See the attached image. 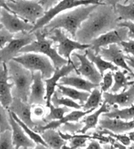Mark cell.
<instances>
[{
    "label": "cell",
    "instance_id": "4dcf8cb0",
    "mask_svg": "<svg viewBox=\"0 0 134 149\" xmlns=\"http://www.w3.org/2000/svg\"><path fill=\"white\" fill-rule=\"evenodd\" d=\"M10 111V110H9ZM11 113V114L13 116V117L14 119L16 120V121L19 123V124L20 125V126L22 127V128L23 129V130L24 131V132L26 133V134H27L28 137H29L31 139H32L34 142L36 143V145L38 144H40V145H42L44 146H45L46 148H48L47 145H46V143H45V141H43V139L42 137V136L41 135L38 134V133L36 132V131L34 130L32 128H30L29 126H28V125L24 124V122L22 121H21L19 118L17 117V116L13 113L11 111H10Z\"/></svg>",
    "mask_w": 134,
    "mask_h": 149
},
{
    "label": "cell",
    "instance_id": "8992f818",
    "mask_svg": "<svg viewBox=\"0 0 134 149\" xmlns=\"http://www.w3.org/2000/svg\"><path fill=\"white\" fill-rule=\"evenodd\" d=\"M103 4L105 3L102 2L101 0H61L55 6L45 12L43 16L38 20V21L34 25L33 29L31 32H34L37 30L42 29L55 17L68 10L73 9L75 7L82 6Z\"/></svg>",
    "mask_w": 134,
    "mask_h": 149
},
{
    "label": "cell",
    "instance_id": "f5cc1de1",
    "mask_svg": "<svg viewBox=\"0 0 134 149\" xmlns=\"http://www.w3.org/2000/svg\"><path fill=\"white\" fill-rule=\"evenodd\" d=\"M36 1H39V0H36Z\"/></svg>",
    "mask_w": 134,
    "mask_h": 149
},
{
    "label": "cell",
    "instance_id": "9f6ffc18",
    "mask_svg": "<svg viewBox=\"0 0 134 149\" xmlns=\"http://www.w3.org/2000/svg\"></svg>",
    "mask_w": 134,
    "mask_h": 149
},
{
    "label": "cell",
    "instance_id": "5b68a950",
    "mask_svg": "<svg viewBox=\"0 0 134 149\" xmlns=\"http://www.w3.org/2000/svg\"><path fill=\"white\" fill-rule=\"evenodd\" d=\"M13 60L19 63L28 70L34 72L39 71L43 79L50 78L55 68L48 56L37 53H24L18 55Z\"/></svg>",
    "mask_w": 134,
    "mask_h": 149
},
{
    "label": "cell",
    "instance_id": "2e32d148",
    "mask_svg": "<svg viewBox=\"0 0 134 149\" xmlns=\"http://www.w3.org/2000/svg\"><path fill=\"white\" fill-rule=\"evenodd\" d=\"M103 98L104 102L109 106H117L120 108L130 107L134 103V84L129 87L128 89L123 90L120 93L103 92Z\"/></svg>",
    "mask_w": 134,
    "mask_h": 149
},
{
    "label": "cell",
    "instance_id": "3957f363",
    "mask_svg": "<svg viewBox=\"0 0 134 149\" xmlns=\"http://www.w3.org/2000/svg\"><path fill=\"white\" fill-rule=\"evenodd\" d=\"M33 33L36 37L35 40L22 47L20 53L32 52L44 55L50 58L55 68H61L68 64V61L59 55L56 48L53 47V42L47 37L50 33L43 28Z\"/></svg>",
    "mask_w": 134,
    "mask_h": 149
},
{
    "label": "cell",
    "instance_id": "db71d44e",
    "mask_svg": "<svg viewBox=\"0 0 134 149\" xmlns=\"http://www.w3.org/2000/svg\"><path fill=\"white\" fill-rule=\"evenodd\" d=\"M132 1H133V2H134V0H132Z\"/></svg>",
    "mask_w": 134,
    "mask_h": 149
},
{
    "label": "cell",
    "instance_id": "d590c367",
    "mask_svg": "<svg viewBox=\"0 0 134 149\" xmlns=\"http://www.w3.org/2000/svg\"><path fill=\"white\" fill-rule=\"evenodd\" d=\"M3 104L0 102V132L6 130H11L9 121V114Z\"/></svg>",
    "mask_w": 134,
    "mask_h": 149
},
{
    "label": "cell",
    "instance_id": "f6af8a7d",
    "mask_svg": "<svg viewBox=\"0 0 134 149\" xmlns=\"http://www.w3.org/2000/svg\"><path fill=\"white\" fill-rule=\"evenodd\" d=\"M7 0H0V11L2 9H5L7 10V11L12 13H13V12L11 9L9 8L8 5H7Z\"/></svg>",
    "mask_w": 134,
    "mask_h": 149
},
{
    "label": "cell",
    "instance_id": "f35d334b",
    "mask_svg": "<svg viewBox=\"0 0 134 149\" xmlns=\"http://www.w3.org/2000/svg\"><path fill=\"white\" fill-rule=\"evenodd\" d=\"M120 45L122 47L124 52L128 55L131 54L134 56V39H130L127 41H123L120 43Z\"/></svg>",
    "mask_w": 134,
    "mask_h": 149
},
{
    "label": "cell",
    "instance_id": "d6986e66",
    "mask_svg": "<svg viewBox=\"0 0 134 149\" xmlns=\"http://www.w3.org/2000/svg\"><path fill=\"white\" fill-rule=\"evenodd\" d=\"M45 82L40 72H33V82L31 86L30 93L28 102L30 105H46Z\"/></svg>",
    "mask_w": 134,
    "mask_h": 149
},
{
    "label": "cell",
    "instance_id": "836d02e7",
    "mask_svg": "<svg viewBox=\"0 0 134 149\" xmlns=\"http://www.w3.org/2000/svg\"><path fill=\"white\" fill-rule=\"evenodd\" d=\"M15 148L13 141L11 130H6L0 132V149Z\"/></svg>",
    "mask_w": 134,
    "mask_h": 149
},
{
    "label": "cell",
    "instance_id": "4fadbf2b",
    "mask_svg": "<svg viewBox=\"0 0 134 149\" xmlns=\"http://www.w3.org/2000/svg\"><path fill=\"white\" fill-rule=\"evenodd\" d=\"M73 55L74 57L78 58L80 63L79 67L76 68V74L78 75L81 74L92 83L100 85V82L102 81L103 76L95 66V64L87 58L86 53L83 55L73 53Z\"/></svg>",
    "mask_w": 134,
    "mask_h": 149
},
{
    "label": "cell",
    "instance_id": "7c38bea8",
    "mask_svg": "<svg viewBox=\"0 0 134 149\" xmlns=\"http://www.w3.org/2000/svg\"><path fill=\"white\" fill-rule=\"evenodd\" d=\"M99 55L107 61L112 63L117 67H120L128 72L131 76L134 78V72L126 63V55L124 54L122 49L120 45L111 44L107 47H101Z\"/></svg>",
    "mask_w": 134,
    "mask_h": 149
},
{
    "label": "cell",
    "instance_id": "60d3db41",
    "mask_svg": "<svg viewBox=\"0 0 134 149\" xmlns=\"http://www.w3.org/2000/svg\"><path fill=\"white\" fill-rule=\"evenodd\" d=\"M60 1H61V0H39L38 2L41 4V6L43 7V9L46 11L54 6H55Z\"/></svg>",
    "mask_w": 134,
    "mask_h": 149
},
{
    "label": "cell",
    "instance_id": "9c48e42d",
    "mask_svg": "<svg viewBox=\"0 0 134 149\" xmlns=\"http://www.w3.org/2000/svg\"><path fill=\"white\" fill-rule=\"evenodd\" d=\"M36 37L33 32H19L3 48L0 49V63H7L20 53L24 46L30 44Z\"/></svg>",
    "mask_w": 134,
    "mask_h": 149
},
{
    "label": "cell",
    "instance_id": "f907efd6",
    "mask_svg": "<svg viewBox=\"0 0 134 149\" xmlns=\"http://www.w3.org/2000/svg\"><path fill=\"white\" fill-rule=\"evenodd\" d=\"M129 1H130V0H125V1H124V3L123 4H126L128 3V2H129Z\"/></svg>",
    "mask_w": 134,
    "mask_h": 149
},
{
    "label": "cell",
    "instance_id": "681fc988",
    "mask_svg": "<svg viewBox=\"0 0 134 149\" xmlns=\"http://www.w3.org/2000/svg\"><path fill=\"white\" fill-rule=\"evenodd\" d=\"M2 28H3V26L1 24V22H0V29H2Z\"/></svg>",
    "mask_w": 134,
    "mask_h": 149
},
{
    "label": "cell",
    "instance_id": "f1b7e54d",
    "mask_svg": "<svg viewBox=\"0 0 134 149\" xmlns=\"http://www.w3.org/2000/svg\"><path fill=\"white\" fill-rule=\"evenodd\" d=\"M119 20L134 22V2L131 1L128 5L118 3L115 7Z\"/></svg>",
    "mask_w": 134,
    "mask_h": 149
},
{
    "label": "cell",
    "instance_id": "277c9868",
    "mask_svg": "<svg viewBox=\"0 0 134 149\" xmlns=\"http://www.w3.org/2000/svg\"><path fill=\"white\" fill-rule=\"evenodd\" d=\"M7 65L9 79L13 84V97L28 102L33 82V73L14 60L9 61Z\"/></svg>",
    "mask_w": 134,
    "mask_h": 149
},
{
    "label": "cell",
    "instance_id": "7dc6e473",
    "mask_svg": "<svg viewBox=\"0 0 134 149\" xmlns=\"http://www.w3.org/2000/svg\"><path fill=\"white\" fill-rule=\"evenodd\" d=\"M128 135L129 137H130L131 141H132L133 143H134V130L131 131V132L130 131V132L128 133Z\"/></svg>",
    "mask_w": 134,
    "mask_h": 149
},
{
    "label": "cell",
    "instance_id": "8d00e7d4",
    "mask_svg": "<svg viewBox=\"0 0 134 149\" xmlns=\"http://www.w3.org/2000/svg\"><path fill=\"white\" fill-rule=\"evenodd\" d=\"M113 83H114V78H113L112 71H109L103 76L102 81L100 82V88L102 92H106L111 88Z\"/></svg>",
    "mask_w": 134,
    "mask_h": 149
},
{
    "label": "cell",
    "instance_id": "c3c4849f",
    "mask_svg": "<svg viewBox=\"0 0 134 149\" xmlns=\"http://www.w3.org/2000/svg\"><path fill=\"white\" fill-rule=\"evenodd\" d=\"M128 148H130V149H134V143H133L132 144L131 143V145H130V146H129Z\"/></svg>",
    "mask_w": 134,
    "mask_h": 149
},
{
    "label": "cell",
    "instance_id": "816d5d0a",
    "mask_svg": "<svg viewBox=\"0 0 134 149\" xmlns=\"http://www.w3.org/2000/svg\"><path fill=\"white\" fill-rule=\"evenodd\" d=\"M7 1H13H13H15V0H7Z\"/></svg>",
    "mask_w": 134,
    "mask_h": 149
},
{
    "label": "cell",
    "instance_id": "30bf717a",
    "mask_svg": "<svg viewBox=\"0 0 134 149\" xmlns=\"http://www.w3.org/2000/svg\"><path fill=\"white\" fill-rule=\"evenodd\" d=\"M128 34V29L127 28L117 27L93 40L90 43V48L94 51L95 55H98L101 47H107L111 44L120 45L123 41L130 40Z\"/></svg>",
    "mask_w": 134,
    "mask_h": 149
},
{
    "label": "cell",
    "instance_id": "6da1fadb",
    "mask_svg": "<svg viewBox=\"0 0 134 149\" xmlns=\"http://www.w3.org/2000/svg\"><path fill=\"white\" fill-rule=\"evenodd\" d=\"M119 22L114 7L107 4L99 5L82 23L74 39L80 43L90 44L95 38L117 28Z\"/></svg>",
    "mask_w": 134,
    "mask_h": 149
},
{
    "label": "cell",
    "instance_id": "8fae6325",
    "mask_svg": "<svg viewBox=\"0 0 134 149\" xmlns=\"http://www.w3.org/2000/svg\"><path fill=\"white\" fill-rule=\"evenodd\" d=\"M0 22L5 29L13 34L19 32H31L34 27V24L5 9L0 11Z\"/></svg>",
    "mask_w": 134,
    "mask_h": 149
},
{
    "label": "cell",
    "instance_id": "ba28073f",
    "mask_svg": "<svg viewBox=\"0 0 134 149\" xmlns=\"http://www.w3.org/2000/svg\"><path fill=\"white\" fill-rule=\"evenodd\" d=\"M48 35V38L53 42L57 43V50L58 53L68 61V64H74L71 58V55L75 50L85 51L91 47V44H85L80 43L76 40L69 38L61 28H56L51 31Z\"/></svg>",
    "mask_w": 134,
    "mask_h": 149
},
{
    "label": "cell",
    "instance_id": "83f0119b",
    "mask_svg": "<svg viewBox=\"0 0 134 149\" xmlns=\"http://www.w3.org/2000/svg\"><path fill=\"white\" fill-rule=\"evenodd\" d=\"M103 116L112 118H120L126 121L134 119V103L131 106L119 109L117 106H113L111 111L103 114Z\"/></svg>",
    "mask_w": 134,
    "mask_h": 149
},
{
    "label": "cell",
    "instance_id": "d6a6232c",
    "mask_svg": "<svg viewBox=\"0 0 134 149\" xmlns=\"http://www.w3.org/2000/svg\"><path fill=\"white\" fill-rule=\"evenodd\" d=\"M51 104L55 107L65 106L68 108H73V109L77 110L82 109V105L76 102L75 101L67 97H59L56 92H55L52 97H51Z\"/></svg>",
    "mask_w": 134,
    "mask_h": 149
},
{
    "label": "cell",
    "instance_id": "d4e9b609",
    "mask_svg": "<svg viewBox=\"0 0 134 149\" xmlns=\"http://www.w3.org/2000/svg\"><path fill=\"white\" fill-rule=\"evenodd\" d=\"M59 90L61 91V93L64 96L72 99L74 101H78V103L80 105H83L85 102L87 101L89 95V93L87 91H81L76 88H73V87L63 86L60 84L57 85Z\"/></svg>",
    "mask_w": 134,
    "mask_h": 149
},
{
    "label": "cell",
    "instance_id": "ffe728a7",
    "mask_svg": "<svg viewBox=\"0 0 134 149\" xmlns=\"http://www.w3.org/2000/svg\"><path fill=\"white\" fill-rule=\"evenodd\" d=\"M8 110L15 113L17 117L32 129H34L38 123L32 118V105L16 97H13Z\"/></svg>",
    "mask_w": 134,
    "mask_h": 149
},
{
    "label": "cell",
    "instance_id": "484cf974",
    "mask_svg": "<svg viewBox=\"0 0 134 149\" xmlns=\"http://www.w3.org/2000/svg\"><path fill=\"white\" fill-rule=\"evenodd\" d=\"M43 141L48 148L59 149L66 145V141L61 137L59 132L54 129H47L41 133Z\"/></svg>",
    "mask_w": 134,
    "mask_h": 149
},
{
    "label": "cell",
    "instance_id": "4316f807",
    "mask_svg": "<svg viewBox=\"0 0 134 149\" xmlns=\"http://www.w3.org/2000/svg\"><path fill=\"white\" fill-rule=\"evenodd\" d=\"M128 73V72L126 70H124V71L119 70L115 71V72L113 74L114 84L110 88L112 93H117L121 89L126 90L128 87L134 84V81H129L130 77L126 76Z\"/></svg>",
    "mask_w": 134,
    "mask_h": 149
},
{
    "label": "cell",
    "instance_id": "44dd1931",
    "mask_svg": "<svg viewBox=\"0 0 134 149\" xmlns=\"http://www.w3.org/2000/svg\"><path fill=\"white\" fill-rule=\"evenodd\" d=\"M99 120L100 127L115 133H123L134 130V119L129 121L120 118H112L103 116Z\"/></svg>",
    "mask_w": 134,
    "mask_h": 149
},
{
    "label": "cell",
    "instance_id": "603a6c76",
    "mask_svg": "<svg viewBox=\"0 0 134 149\" xmlns=\"http://www.w3.org/2000/svg\"><path fill=\"white\" fill-rule=\"evenodd\" d=\"M109 111L110 106L106 102H104L96 111L91 113V114L86 116L82 120V122L84 124V126L77 132L84 134V133H86L88 132L89 130L94 129V128L96 127L97 125L99 123L100 116Z\"/></svg>",
    "mask_w": 134,
    "mask_h": 149
},
{
    "label": "cell",
    "instance_id": "ab89813d",
    "mask_svg": "<svg viewBox=\"0 0 134 149\" xmlns=\"http://www.w3.org/2000/svg\"><path fill=\"white\" fill-rule=\"evenodd\" d=\"M118 27H126L128 29L129 39H134V22L131 21H122L118 24Z\"/></svg>",
    "mask_w": 134,
    "mask_h": 149
},
{
    "label": "cell",
    "instance_id": "e575fe53",
    "mask_svg": "<svg viewBox=\"0 0 134 149\" xmlns=\"http://www.w3.org/2000/svg\"><path fill=\"white\" fill-rule=\"evenodd\" d=\"M98 134L100 135H109L110 137L115 139L116 140L119 141L124 146H130L131 145V141L130 139V137L128 135L126 134H121V133H113L110 131L106 130V129H103V130L98 131L97 132Z\"/></svg>",
    "mask_w": 134,
    "mask_h": 149
},
{
    "label": "cell",
    "instance_id": "1f68e13d",
    "mask_svg": "<svg viewBox=\"0 0 134 149\" xmlns=\"http://www.w3.org/2000/svg\"><path fill=\"white\" fill-rule=\"evenodd\" d=\"M49 109H50L49 114L43 118V121L45 123L61 119L64 116V114L70 111V109L67 107H55L52 104H51L49 107Z\"/></svg>",
    "mask_w": 134,
    "mask_h": 149
},
{
    "label": "cell",
    "instance_id": "bcb514c9",
    "mask_svg": "<svg viewBox=\"0 0 134 149\" xmlns=\"http://www.w3.org/2000/svg\"><path fill=\"white\" fill-rule=\"evenodd\" d=\"M126 60L128 66L134 69V56H130V55H126Z\"/></svg>",
    "mask_w": 134,
    "mask_h": 149
},
{
    "label": "cell",
    "instance_id": "52a82bcc",
    "mask_svg": "<svg viewBox=\"0 0 134 149\" xmlns=\"http://www.w3.org/2000/svg\"><path fill=\"white\" fill-rule=\"evenodd\" d=\"M7 3L14 14L34 25L45 12L38 1L36 0H15L13 2L7 1Z\"/></svg>",
    "mask_w": 134,
    "mask_h": 149
},
{
    "label": "cell",
    "instance_id": "ac0fdd59",
    "mask_svg": "<svg viewBox=\"0 0 134 149\" xmlns=\"http://www.w3.org/2000/svg\"><path fill=\"white\" fill-rule=\"evenodd\" d=\"M94 109H90L88 110H74L69 114L64 116L61 119L57 120H53L50 122L45 123L43 124H38L35 127L34 130L36 132L41 133L47 129H54L56 130L58 127L61 126L63 124H65L68 122H78L83 117H85L87 114H89L94 111Z\"/></svg>",
    "mask_w": 134,
    "mask_h": 149
},
{
    "label": "cell",
    "instance_id": "7402d4cb",
    "mask_svg": "<svg viewBox=\"0 0 134 149\" xmlns=\"http://www.w3.org/2000/svg\"><path fill=\"white\" fill-rule=\"evenodd\" d=\"M60 84L63 86H70L74 87L81 91H87L91 93V91L95 87H98L100 85L92 83L88 79H85L80 76H65L60 79Z\"/></svg>",
    "mask_w": 134,
    "mask_h": 149
},
{
    "label": "cell",
    "instance_id": "74e56055",
    "mask_svg": "<svg viewBox=\"0 0 134 149\" xmlns=\"http://www.w3.org/2000/svg\"><path fill=\"white\" fill-rule=\"evenodd\" d=\"M13 38L14 34L7 31L4 28L0 29V49L3 48Z\"/></svg>",
    "mask_w": 134,
    "mask_h": 149
},
{
    "label": "cell",
    "instance_id": "cb8c5ba5",
    "mask_svg": "<svg viewBox=\"0 0 134 149\" xmlns=\"http://www.w3.org/2000/svg\"><path fill=\"white\" fill-rule=\"evenodd\" d=\"M85 53L87 55V58L95 64V66L99 70V72L102 76L104 75L105 72L107 70L115 72L118 70V67L113 65L112 63L103 58L99 54L95 55V52L91 48H88L85 50Z\"/></svg>",
    "mask_w": 134,
    "mask_h": 149
},
{
    "label": "cell",
    "instance_id": "ee69618b",
    "mask_svg": "<svg viewBox=\"0 0 134 149\" xmlns=\"http://www.w3.org/2000/svg\"><path fill=\"white\" fill-rule=\"evenodd\" d=\"M102 2H103L104 3L109 5V6H110L114 7L115 9L116 6L118 3H121L122 2H123V3H124L125 0H101Z\"/></svg>",
    "mask_w": 134,
    "mask_h": 149
},
{
    "label": "cell",
    "instance_id": "9a60e30c",
    "mask_svg": "<svg viewBox=\"0 0 134 149\" xmlns=\"http://www.w3.org/2000/svg\"><path fill=\"white\" fill-rule=\"evenodd\" d=\"M13 84L10 81L7 63H0V102L7 110L13 99Z\"/></svg>",
    "mask_w": 134,
    "mask_h": 149
},
{
    "label": "cell",
    "instance_id": "7a4b0ae2",
    "mask_svg": "<svg viewBox=\"0 0 134 149\" xmlns=\"http://www.w3.org/2000/svg\"><path fill=\"white\" fill-rule=\"evenodd\" d=\"M99 5H89L75 7L70 11L62 13L45 25L43 30L50 33L56 28L65 30L74 39L76 32L89 14Z\"/></svg>",
    "mask_w": 134,
    "mask_h": 149
},
{
    "label": "cell",
    "instance_id": "f546056e",
    "mask_svg": "<svg viewBox=\"0 0 134 149\" xmlns=\"http://www.w3.org/2000/svg\"><path fill=\"white\" fill-rule=\"evenodd\" d=\"M98 87H95L89 93L87 101L83 105H82V109H83V110H88L90 109L95 110L101 103L103 93L98 89Z\"/></svg>",
    "mask_w": 134,
    "mask_h": 149
},
{
    "label": "cell",
    "instance_id": "7bdbcfd3",
    "mask_svg": "<svg viewBox=\"0 0 134 149\" xmlns=\"http://www.w3.org/2000/svg\"><path fill=\"white\" fill-rule=\"evenodd\" d=\"M87 149H100L102 148L101 146L100 145V142L99 141L96 139L91 140L90 142L88 143V145H87Z\"/></svg>",
    "mask_w": 134,
    "mask_h": 149
},
{
    "label": "cell",
    "instance_id": "b9f144b4",
    "mask_svg": "<svg viewBox=\"0 0 134 149\" xmlns=\"http://www.w3.org/2000/svg\"><path fill=\"white\" fill-rule=\"evenodd\" d=\"M32 114L37 118H42L45 114V109H43L42 105L37 104L35 105V107L33 108L32 110Z\"/></svg>",
    "mask_w": 134,
    "mask_h": 149
},
{
    "label": "cell",
    "instance_id": "5bb4252c",
    "mask_svg": "<svg viewBox=\"0 0 134 149\" xmlns=\"http://www.w3.org/2000/svg\"><path fill=\"white\" fill-rule=\"evenodd\" d=\"M76 66L74 63L67 64L62 66L61 68H55L53 74L50 78L47 79H43L45 84V101H46V107L49 108L51 104V97L53 93L55 92V88L57 85L58 84L57 82L60 80V79L65 76H68L69 74L72 72L73 70H76Z\"/></svg>",
    "mask_w": 134,
    "mask_h": 149
},
{
    "label": "cell",
    "instance_id": "11a10c76",
    "mask_svg": "<svg viewBox=\"0 0 134 149\" xmlns=\"http://www.w3.org/2000/svg\"></svg>",
    "mask_w": 134,
    "mask_h": 149
},
{
    "label": "cell",
    "instance_id": "e0dca14e",
    "mask_svg": "<svg viewBox=\"0 0 134 149\" xmlns=\"http://www.w3.org/2000/svg\"><path fill=\"white\" fill-rule=\"evenodd\" d=\"M8 110L9 121L12 131V137L13 145L15 149L22 148H34L36 146V143L34 142L26 134L22 127L15 120L11 114V112Z\"/></svg>",
    "mask_w": 134,
    "mask_h": 149
}]
</instances>
